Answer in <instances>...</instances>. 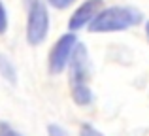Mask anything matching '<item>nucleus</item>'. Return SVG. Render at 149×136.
<instances>
[{"instance_id": "obj_1", "label": "nucleus", "mask_w": 149, "mask_h": 136, "mask_svg": "<svg viewBox=\"0 0 149 136\" xmlns=\"http://www.w3.org/2000/svg\"><path fill=\"white\" fill-rule=\"evenodd\" d=\"M70 93H72V100L77 106H89L93 102V91L89 87V55L83 44L77 42L76 49L70 59Z\"/></svg>"}, {"instance_id": "obj_2", "label": "nucleus", "mask_w": 149, "mask_h": 136, "mask_svg": "<svg viewBox=\"0 0 149 136\" xmlns=\"http://www.w3.org/2000/svg\"><path fill=\"white\" fill-rule=\"evenodd\" d=\"M143 21L142 11L130 6H111L104 8L89 25V30L95 34H106V32H121V30L132 29Z\"/></svg>"}, {"instance_id": "obj_3", "label": "nucleus", "mask_w": 149, "mask_h": 136, "mask_svg": "<svg viewBox=\"0 0 149 136\" xmlns=\"http://www.w3.org/2000/svg\"><path fill=\"white\" fill-rule=\"evenodd\" d=\"M26 8V42L40 45L49 32V11L45 0H25Z\"/></svg>"}, {"instance_id": "obj_4", "label": "nucleus", "mask_w": 149, "mask_h": 136, "mask_svg": "<svg viewBox=\"0 0 149 136\" xmlns=\"http://www.w3.org/2000/svg\"><path fill=\"white\" fill-rule=\"evenodd\" d=\"M77 45V38L74 32H66L58 38L53 44L49 51V59H47V68L49 74L57 76V74H62L66 70V66L70 64V59H72V53Z\"/></svg>"}, {"instance_id": "obj_5", "label": "nucleus", "mask_w": 149, "mask_h": 136, "mask_svg": "<svg viewBox=\"0 0 149 136\" xmlns=\"http://www.w3.org/2000/svg\"><path fill=\"white\" fill-rule=\"evenodd\" d=\"M104 10V0H85L74 10V13L70 15L68 29L70 32L81 30L83 27H89L93 23V19Z\"/></svg>"}, {"instance_id": "obj_6", "label": "nucleus", "mask_w": 149, "mask_h": 136, "mask_svg": "<svg viewBox=\"0 0 149 136\" xmlns=\"http://www.w3.org/2000/svg\"><path fill=\"white\" fill-rule=\"evenodd\" d=\"M0 76L10 83H17V70H15L13 63L2 53H0Z\"/></svg>"}, {"instance_id": "obj_7", "label": "nucleus", "mask_w": 149, "mask_h": 136, "mask_svg": "<svg viewBox=\"0 0 149 136\" xmlns=\"http://www.w3.org/2000/svg\"><path fill=\"white\" fill-rule=\"evenodd\" d=\"M79 136H104V134H102L96 127L85 123V125H81V129H79Z\"/></svg>"}, {"instance_id": "obj_8", "label": "nucleus", "mask_w": 149, "mask_h": 136, "mask_svg": "<svg viewBox=\"0 0 149 136\" xmlns=\"http://www.w3.org/2000/svg\"><path fill=\"white\" fill-rule=\"evenodd\" d=\"M8 30V10L0 0V34H4Z\"/></svg>"}, {"instance_id": "obj_9", "label": "nucleus", "mask_w": 149, "mask_h": 136, "mask_svg": "<svg viewBox=\"0 0 149 136\" xmlns=\"http://www.w3.org/2000/svg\"><path fill=\"white\" fill-rule=\"evenodd\" d=\"M47 136H70V134H68V130L62 129L61 125L51 123V125H47Z\"/></svg>"}, {"instance_id": "obj_10", "label": "nucleus", "mask_w": 149, "mask_h": 136, "mask_svg": "<svg viewBox=\"0 0 149 136\" xmlns=\"http://www.w3.org/2000/svg\"><path fill=\"white\" fill-rule=\"evenodd\" d=\"M0 136H21L10 123L6 121H0Z\"/></svg>"}, {"instance_id": "obj_11", "label": "nucleus", "mask_w": 149, "mask_h": 136, "mask_svg": "<svg viewBox=\"0 0 149 136\" xmlns=\"http://www.w3.org/2000/svg\"><path fill=\"white\" fill-rule=\"evenodd\" d=\"M74 2H76V0H47V4H51V6L57 8V10H66V8H70Z\"/></svg>"}, {"instance_id": "obj_12", "label": "nucleus", "mask_w": 149, "mask_h": 136, "mask_svg": "<svg viewBox=\"0 0 149 136\" xmlns=\"http://www.w3.org/2000/svg\"><path fill=\"white\" fill-rule=\"evenodd\" d=\"M146 36H147V40H149V21L146 23Z\"/></svg>"}]
</instances>
